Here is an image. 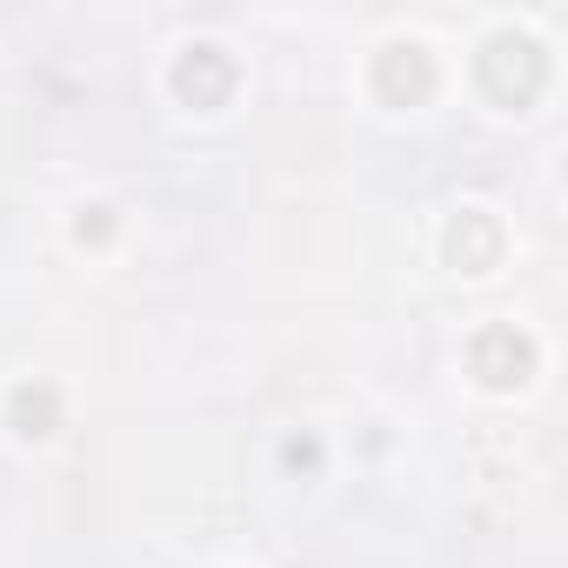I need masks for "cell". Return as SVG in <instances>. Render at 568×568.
Returning <instances> with one entry per match:
<instances>
[{
	"instance_id": "obj_3",
	"label": "cell",
	"mask_w": 568,
	"mask_h": 568,
	"mask_svg": "<svg viewBox=\"0 0 568 568\" xmlns=\"http://www.w3.org/2000/svg\"><path fill=\"white\" fill-rule=\"evenodd\" d=\"M375 88H382V101L408 108V101H422V94L435 88V68H428V54L408 41V48H388V54H382V68H375Z\"/></svg>"
},
{
	"instance_id": "obj_1",
	"label": "cell",
	"mask_w": 568,
	"mask_h": 568,
	"mask_svg": "<svg viewBox=\"0 0 568 568\" xmlns=\"http://www.w3.org/2000/svg\"><path fill=\"white\" fill-rule=\"evenodd\" d=\"M227 88H234V61H227L221 48H187V54L174 61V94H181V101H194V108H221Z\"/></svg>"
},
{
	"instance_id": "obj_4",
	"label": "cell",
	"mask_w": 568,
	"mask_h": 568,
	"mask_svg": "<svg viewBox=\"0 0 568 568\" xmlns=\"http://www.w3.org/2000/svg\"><path fill=\"white\" fill-rule=\"evenodd\" d=\"M448 247H455V261H462L468 274H481V267L495 261L501 234L488 227V214H462V221H455V234H448Z\"/></svg>"
},
{
	"instance_id": "obj_2",
	"label": "cell",
	"mask_w": 568,
	"mask_h": 568,
	"mask_svg": "<svg viewBox=\"0 0 568 568\" xmlns=\"http://www.w3.org/2000/svg\"><path fill=\"white\" fill-rule=\"evenodd\" d=\"M528 368H535L528 335H515V328H488V335L475 342V375H481L488 388H515V382H528Z\"/></svg>"
},
{
	"instance_id": "obj_5",
	"label": "cell",
	"mask_w": 568,
	"mask_h": 568,
	"mask_svg": "<svg viewBox=\"0 0 568 568\" xmlns=\"http://www.w3.org/2000/svg\"><path fill=\"white\" fill-rule=\"evenodd\" d=\"M14 428L21 435H54V422H61V395L48 388V382H28V388H14Z\"/></svg>"
}]
</instances>
